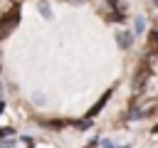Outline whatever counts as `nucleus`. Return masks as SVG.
Instances as JSON below:
<instances>
[{
  "label": "nucleus",
  "mask_w": 158,
  "mask_h": 148,
  "mask_svg": "<svg viewBox=\"0 0 158 148\" xmlns=\"http://www.w3.org/2000/svg\"><path fill=\"white\" fill-rule=\"evenodd\" d=\"M109 96H111V91H106V94H104V96H101V99H99V101H96V104H94V106L89 109V113H86V118H94V116H96V113H99V111L104 109V104L109 101Z\"/></svg>",
  "instance_id": "f03ea898"
},
{
  "label": "nucleus",
  "mask_w": 158,
  "mask_h": 148,
  "mask_svg": "<svg viewBox=\"0 0 158 148\" xmlns=\"http://www.w3.org/2000/svg\"><path fill=\"white\" fill-rule=\"evenodd\" d=\"M5 133H10V128H5V131H2V128H0V138H2V136H5Z\"/></svg>",
  "instance_id": "6e6552de"
},
{
  "label": "nucleus",
  "mask_w": 158,
  "mask_h": 148,
  "mask_svg": "<svg viewBox=\"0 0 158 148\" xmlns=\"http://www.w3.org/2000/svg\"><path fill=\"white\" fill-rule=\"evenodd\" d=\"M2 111H5V104H2V101H0V113H2Z\"/></svg>",
  "instance_id": "1a4fd4ad"
},
{
  "label": "nucleus",
  "mask_w": 158,
  "mask_h": 148,
  "mask_svg": "<svg viewBox=\"0 0 158 148\" xmlns=\"http://www.w3.org/2000/svg\"><path fill=\"white\" fill-rule=\"evenodd\" d=\"M143 25H146V20L143 17H136V32H143Z\"/></svg>",
  "instance_id": "423d86ee"
},
{
  "label": "nucleus",
  "mask_w": 158,
  "mask_h": 148,
  "mask_svg": "<svg viewBox=\"0 0 158 148\" xmlns=\"http://www.w3.org/2000/svg\"><path fill=\"white\" fill-rule=\"evenodd\" d=\"M47 128H62V121H47Z\"/></svg>",
  "instance_id": "0eeeda50"
},
{
  "label": "nucleus",
  "mask_w": 158,
  "mask_h": 148,
  "mask_svg": "<svg viewBox=\"0 0 158 148\" xmlns=\"http://www.w3.org/2000/svg\"><path fill=\"white\" fill-rule=\"evenodd\" d=\"M0 94H2V84H0Z\"/></svg>",
  "instance_id": "9b49d317"
},
{
  "label": "nucleus",
  "mask_w": 158,
  "mask_h": 148,
  "mask_svg": "<svg viewBox=\"0 0 158 148\" xmlns=\"http://www.w3.org/2000/svg\"><path fill=\"white\" fill-rule=\"evenodd\" d=\"M148 47H151V52H158V30L151 32V37H148Z\"/></svg>",
  "instance_id": "20e7f679"
},
{
  "label": "nucleus",
  "mask_w": 158,
  "mask_h": 148,
  "mask_svg": "<svg viewBox=\"0 0 158 148\" xmlns=\"http://www.w3.org/2000/svg\"><path fill=\"white\" fill-rule=\"evenodd\" d=\"M109 2H111V5H116V2H118V0H109Z\"/></svg>",
  "instance_id": "9d476101"
},
{
  "label": "nucleus",
  "mask_w": 158,
  "mask_h": 148,
  "mask_svg": "<svg viewBox=\"0 0 158 148\" xmlns=\"http://www.w3.org/2000/svg\"><path fill=\"white\" fill-rule=\"evenodd\" d=\"M17 22H20V5H12V7L0 17V39L7 37V35L17 27Z\"/></svg>",
  "instance_id": "f257e3e1"
},
{
  "label": "nucleus",
  "mask_w": 158,
  "mask_h": 148,
  "mask_svg": "<svg viewBox=\"0 0 158 148\" xmlns=\"http://www.w3.org/2000/svg\"><path fill=\"white\" fill-rule=\"evenodd\" d=\"M153 2H156V5H158V0H153Z\"/></svg>",
  "instance_id": "f8f14e48"
},
{
  "label": "nucleus",
  "mask_w": 158,
  "mask_h": 148,
  "mask_svg": "<svg viewBox=\"0 0 158 148\" xmlns=\"http://www.w3.org/2000/svg\"><path fill=\"white\" fill-rule=\"evenodd\" d=\"M40 12H42V15H44V17H52V12H49V5H47V2H44V0H42V2H40Z\"/></svg>",
  "instance_id": "39448f33"
},
{
  "label": "nucleus",
  "mask_w": 158,
  "mask_h": 148,
  "mask_svg": "<svg viewBox=\"0 0 158 148\" xmlns=\"http://www.w3.org/2000/svg\"><path fill=\"white\" fill-rule=\"evenodd\" d=\"M116 42H118L121 49H128L131 42H133V35H131V32H118V35H116Z\"/></svg>",
  "instance_id": "7ed1b4c3"
}]
</instances>
